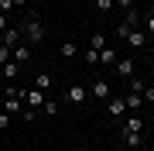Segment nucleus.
<instances>
[{"label": "nucleus", "mask_w": 154, "mask_h": 151, "mask_svg": "<svg viewBox=\"0 0 154 151\" xmlns=\"http://www.w3.org/2000/svg\"><path fill=\"white\" fill-rule=\"evenodd\" d=\"M11 58L17 62V65H28V62H31V48L28 45H14L11 48Z\"/></svg>", "instance_id": "423d86ee"}, {"label": "nucleus", "mask_w": 154, "mask_h": 151, "mask_svg": "<svg viewBox=\"0 0 154 151\" xmlns=\"http://www.w3.org/2000/svg\"><path fill=\"white\" fill-rule=\"evenodd\" d=\"M17 72H21V65H17L14 58H11V62H4V65H0V79H14Z\"/></svg>", "instance_id": "9b49d317"}, {"label": "nucleus", "mask_w": 154, "mask_h": 151, "mask_svg": "<svg viewBox=\"0 0 154 151\" xmlns=\"http://www.w3.org/2000/svg\"><path fill=\"white\" fill-rule=\"evenodd\" d=\"M120 134H123V141L130 148H140L144 144V131H127V127H120Z\"/></svg>", "instance_id": "6e6552de"}, {"label": "nucleus", "mask_w": 154, "mask_h": 151, "mask_svg": "<svg viewBox=\"0 0 154 151\" xmlns=\"http://www.w3.org/2000/svg\"><path fill=\"white\" fill-rule=\"evenodd\" d=\"M17 117H21L24 124H34V117H38V110H34V106H24V110L17 113Z\"/></svg>", "instance_id": "dca6fc26"}, {"label": "nucleus", "mask_w": 154, "mask_h": 151, "mask_svg": "<svg viewBox=\"0 0 154 151\" xmlns=\"http://www.w3.org/2000/svg\"><path fill=\"white\" fill-rule=\"evenodd\" d=\"M123 41H127V45H130V48H137V52H140V48H147V41H151V34L144 31V28H130V34H127Z\"/></svg>", "instance_id": "f03ea898"}, {"label": "nucleus", "mask_w": 154, "mask_h": 151, "mask_svg": "<svg viewBox=\"0 0 154 151\" xmlns=\"http://www.w3.org/2000/svg\"><path fill=\"white\" fill-rule=\"evenodd\" d=\"M0 48H4V34H0Z\"/></svg>", "instance_id": "cd10ccee"}, {"label": "nucleus", "mask_w": 154, "mask_h": 151, "mask_svg": "<svg viewBox=\"0 0 154 151\" xmlns=\"http://www.w3.org/2000/svg\"><path fill=\"white\" fill-rule=\"evenodd\" d=\"M21 34L31 41V45H38V41H45V24H41V17L38 14H31L28 21L21 24Z\"/></svg>", "instance_id": "f257e3e1"}, {"label": "nucleus", "mask_w": 154, "mask_h": 151, "mask_svg": "<svg viewBox=\"0 0 154 151\" xmlns=\"http://www.w3.org/2000/svg\"><path fill=\"white\" fill-rule=\"evenodd\" d=\"M7 127H11V113L0 110V131H7Z\"/></svg>", "instance_id": "4be33fe9"}, {"label": "nucleus", "mask_w": 154, "mask_h": 151, "mask_svg": "<svg viewBox=\"0 0 154 151\" xmlns=\"http://www.w3.org/2000/svg\"><path fill=\"white\" fill-rule=\"evenodd\" d=\"M144 31H147L151 38H154V14H147V21H144Z\"/></svg>", "instance_id": "5701e85b"}, {"label": "nucleus", "mask_w": 154, "mask_h": 151, "mask_svg": "<svg viewBox=\"0 0 154 151\" xmlns=\"http://www.w3.org/2000/svg\"><path fill=\"white\" fill-rule=\"evenodd\" d=\"M4 62H11V48H7V45L0 48V65H4Z\"/></svg>", "instance_id": "393cba45"}, {"label": "nucleus", "mask_w": 154, "mask_h": 151, "mask_svg": "<svg viewBox=\"0 0 154 151\" xmlns=\"http://www.w3.org/2000/svg\"><path fill=\"white\" fill-rule=\"evenodd\" d=\"M58 52H62V58H75L79 55V45H75V41H62Z\"/></svg>", "instance_id": "ddd939ff"}, {"label": "nucleus", "mask_w": 154, "mask_h": 151, "mask_svg": "<svg viewBox=\"0 0 154 151\" xmlns=\"http://www.w3.org/2000/svg\"><path fill=\"white\" fill-rule=\"evenodd\" d=\"M21 100L28 103V106H34V110H38V106L45 103V93L38 90V86H31V90H21Z\"/></svg>", "instance_id": "7ed1b4c3"}, {"label": "nucleus", "mask_w": 154, "mask_h": 151, "mask_svg": "<svg viewBox=\"0 0 154 151\" xmlns=\"http://www.w3.org/2000/svg\"><path fill=\"white\" fill-rule=\"evenodd\" d=\"M4 45H7V48L21 45V28H7V31H4Z\"/></svg>", "instance_id": "9d476101"}, {"label": "nucleus", "mask_w": 154, "mask_h": 151, "mask_svg": "<svg viewBox=\"0 0 154 151\" xmlns=\"http://www.w3.org/2000/svg\"><path fill=\"white\" fill-rule=\"evenodd\" d=\"M106 106H110V117H113V120H120L123 113H127V100H123V96H110Z\"/></svg>", "instance_id": "20e7f679"}, {"label": "nucleus", "mask_w": 154, "mask_h": 151, "mask_svg": "<svg viewBox=\"0 0 154 151\" xmlns=\"http://www.w3.org/2000/svg\"><path fill=\"white\" fill-rule=\"evenodd\" d=\"M113 65H116V76H123V79H134V69H137V65H134V58H116Z\"/></svg>", "instance_id": "39448f33"}, {"label": "nucleus", "mask_w": 154, "mask_h": 151, "mask_svg": "<svg viewBox=\"0 0 154 151\" xmlns=\"http://www.w3.org/2000/svg\"><path fill=\"white\" fill-rule=\"evenodd\" d=\"M113 4H120L123 11H134V0H113Z\"/></svg>", "instance_id": "a878e982"}, {"label": "nucleus", "mask_w": 154, "mask_h": 151, "mask_svg": "<svg viewBox=\"0 0 154 151\" xmlns=\"http://www.w3.org/2000/svg\"><path fill=\"white\" fill-rule=\"evenodd\" d=\"M24 4H28V0H14V7H24Z\"/></svg>", "instance_id": "bb28decb"}, {"label": "nucleus", "mask_w": 154, "mask_h": 151, "mask_svg": "<svg viewBox=\"0 0 154 151\" xmlns=\"http://www.w3.org/2000/svg\"><path fill=\"white\" fill-rule=\"evenodd\" d=\"M41 110H45V113H51V117H55V113H58V103H55V100H45V103H41Z\"/></svg>", "instance_id": "6ab92c4d"}, {"label": "nucleus", "mask_w": 154, "mask_h": 151, "mask_svg": "<svg viewBox=\"0 0 154 151\" xmlns=\"http://www.w3.org/2000/svg\"><path fill=\"white\" fill-rule=\"evenodd\" d=\"M116 58H120V55H116V48H103V52H99V62H103V65H113Z\"/></svg>", "instance_id": "4468645a"}, {"label": "nucleus", "mask_w": 154, "mask_h": 151, "mask_svg": "<svg viewBox=\"0 0 154 151\" xmlns=\"http://www.w3.org/2000/svg\"><path fill=\"white\" fill-rule=\"evenodd\" d=\"M65 100H69V103H82V100H86V90H82V86H79V83H75V86H69Z\"/></svg>", "instance_id": "f8f14e48"}, {"label": "nucleus", "mask_w": 154, "mask_h": 151, "mask_svg": "<svg viewBox=\"0 0 154 151\" xmlns=\"http://www.w3.org/2000/svg\"><path fill=\"white\" fill-rule=\"evenodd\" d=\"M144 103H154V86H144Z\"/></svg>", "instance_id": "b1692460"}, {"label": "nucleus", "mask_w": 154, "mask_h": 151, "mask_svg": "<svg viewBox=\"0 0 154 151\" xmlns=\"http://www.w3.org/2000/svg\"><path fill=\"white\" fill-rule=\"evenodd\" d=\"M34 86H38V90L45 93V90L51 86V76H48V72H38V76H34Z\"/></svg>", "instance_id": "2eb2a0df"}, {"label": "nucleus", "mask_w": 154, "mask_h": 151, "mask_svg": "<svg viewBox=\"0 0 154 151\" xmlns=\"http://www.w3.org/2000/svg\"><path fill=\"white\" fill-rule=\"evenodd\" d=\"M11 11H17L14 0H0V14H11Z\"/></svg>", "instance_id": "aec40b11"}, {"label": "nucleus", "mask_w": 154, "mask_h": 151, "mask_svg": "<svg viewBox=\"0 0 154 151\" xmlns=\"http://www.w3.org/2000/svg\"><path fill=\"white\" fill-rule=\"evenodd\" d=\"M89 48H96V52H103V48H106V38H103V34L96 31L93 38H89Z\"/></svg>", "instance_id": "f3484780"}, {"label": "nucleus", "mask_w": 154, "mask_h": 151, "mask_svg": "<svg viewBox=\"0 0 154 151\" xmlns=\"http://www.w3.org/2000/svg\"><path fill=\"white\" fill-rule=\"evenodd\" d=\"M89 93H93L96 100H110V83H106V79H96V83L89 86Z\"/></svg>", "instance_id": "0eeeda50"}, {"label": "nucleus", "mask_w": 154, "mask_h": 151, "mask_svg": "<svg viewBox=\"0 0 154 151\" xmlns=\"http://www.w3.org/2000/svg\"><path fill=\"white\" fill-rule=\"evenodd\" d=\"M82 58H86V65H96V62H99V52H96V48H86Z\"/></svg>", "instance_id": "a211bd4d"}, {"label": "nucleus", "mask_w": 154, "mask_h": 151, "mask_svg": "<svg viewBox=\"0 0 154 151\" xmlns=\"http://www.w3.org/2000/svg\"><path fill=\"white\" fill-rule=\"evenodd\" d=\"M123 100H127V110H140V106H144V93H137V90H130V93L123 96Z\"/></svg>", "instance_id": "1a4fd4ad"}, {"label": "nucleus", "mask_w": 154, "mask_h": 151, "mask_svg": "<svg viewBox=\"0 0 154 151\" xmlns=\"http://www.w3.org/2000/svg\"><path fill=\"white\" fill-rule=\"evenodd\" d=\"M110 7H113V0H96V11H99V14H106Z\"/></svg>", "instance_id": "412c9836"}]
</instances>
